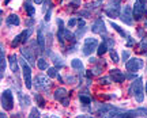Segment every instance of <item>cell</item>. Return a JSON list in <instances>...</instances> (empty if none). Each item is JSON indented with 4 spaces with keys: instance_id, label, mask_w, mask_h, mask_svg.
Segmentation results:
<instances>
[{
    "instance_id": "4",
    "label": "cell",
    "mask_w": 147,
    "mask_h": 118,
    "mask_svg": "<svg viewBox=\"0 0 147 118\" xmlns=\"http://www.w3.org/2000/svg\"><path fill=\"white\" fill-rule=\"evenodd\" d=\"M134 18L136 21H140L143 16L147 14V8H146V0H136L135 5H134Z\"/></svg>"
},
{
    "instance_id": "43",
    "label": "cell",
    "mask_w": 147,
    "mask_h": 118,
    "mask_svg": "<svg viewBox=\"0 0 147 118\" xmlns=\"http://www.w3.org/2000/svg\"><path fill=\"white\" fill-rule=\"evenodd\" d=\"M128 40H129V41L127 42V45H128V46H132V45H134V38H128Z\"/></svg>"
},
{
    "instance_id": "21",
    "label": "cell",
    "mask_w": 147,
    "mask_h": 118,
    "mask_svg": "<svg viewBox=\"0 0 147 118\" xmlns=\"http://www.w3.org/2000/svg\"><path fill=\"white\" fill-rule=\"evenodd\" d=\"M51 58H52V61L55 62L56 65H59L60 68L64 67V61H63V58H61V57H59L57 54H55V53H51Z\"/></svg>"
},
{
    "instance_id": "48",
    "label": "cell",
    "mask_w": 147,
    "mask_h": 118,
    "mask_svg": "<svg viewBox=\"0 0 147 118\" xmlns=\"http://www.w3.org/2000/svg\"><path fill=\"white\" fill-rule=\"evenodd\" d=\"M144 27H146V29H147V21H146V23H144Z\"/></svg>"
},
{
    "instance_id": "16",
    "label": "cell",
    "mask_w": 147,
    "mask_h": 118,
    "mask_svg": "<svg viewBox=\"0 0 147 118\" xmlns=\"http://www.w3.org/2000/svg\"><path fill=\"white\" fill-rule=\"evenodd\" d=\"M18 99H19V103H21L22 107H27L30 105V98L27 97V95H25V94L18 93Z\"/></svg>"
},
{
    "instance_id": "15",
    "label": "cell",
    "mask_w": 147,
    "mask_h": 118,
    "mask_svg": "<svg viewBox=\"0 0 147 118\" xmlns=\"http://www.w3.org/2000/svg\"><path fill=\"white\" fill-rule=\"evenodd\" d=\"M8 61H10L11 71L14 72V73H16V72H18V58H16L15 54H11V56L8 57Z\"/></svg>"
},
{
    "instance_id": "12",
    "label": "cell",
    "mask_w": 147,
    "mask_h": 118,
    "mask_svg": "<svg viewBox=\"0 0 147 118\" xmlns=\"http://www.w3.org/2000/svg\"><path fill=\"white\" fill-rule=\"evenodd\" d=\"M5 72V57H4V45H0V77H4Z\"/></svg>"
},
{
    "instance_id": "3",
    "label": "cell",
    "mask_w": 147,
    "mask_h": 118,
    "mask_svg": "<svg viewBox=\"0 0 147 118\" xmlns=\"http://www.w3.org/2000/svg\"><path fill=\"white\" fill-rule=\"evenodd\" d=\"M98 40L94 38V37H89V38H86L84 40V45L82 48V52H83L84 56H90L93 52H95L98 49Z\"/></svg>"
},
{
    "instance_id": "6",
    "label": "cell",
    "mask_w": 147,
    "mask_h": 118,
    "mask_svg": "<svg viewBox=\"0 0 147 118\" xmlns=\"http://www.w3.org/2000/svg\"><path fill=\"white\" fill-rule=\"evenodd\" d=\"M143 60L142 58H131V60H127L125 62V68L127 71L129 72H138L139 69L143 68Z\"/></svg>"
},
{
    "instance_id": "8",
    "label": "cell",
    "mask_w": 147,
    "mask_h": 118,
    "mask_svg": "<svg viewBox=\"0 0 147 118\" xmlns=\"http://www.w3.org/2000/svg\"><path fill=\"white\" fill-rule=\"evenodd\" d=\"M51 84H52L51 80L47 76H44V75H38L34 79V86H36L37 90H47V88L51 87Z\"/></svg>"
},
{
    "instance_id": "7",
    "label": "cell",
    "mask_w": 147,
    "mask_h": 118,
    "mask_svg": "<svg viewBox=\"0 0 147 118\" xmlns=\"http://www.w3.org/2000/svg\"><path fill=\"white\" fill-rule=\"evenodd\" d=\"M120 19L124 22L125 25L132 26V23H134V10L131 8V5H125V7L123 8Z\"/></svg>"
},
{
    "instance_id": "44",
    "label": "cell",
    "mask_w": 147,
    "mask_h": 118,
    "mask_svg": "<svg viewBox=\"0 0 147 118\" xmlns=\"http://www.w3.org/2000/svg\"><path fill=\"white\" fill-rule=\"evenodd\" d=\"M51 19V11H48V14H45V21H49Z\"/></svg>"
},
{
    "instance_id": "28",
    "label": "cell",
    "mask_w": 147,
    "mask_h": 118,
    "mask_svg": "<svg viewBox=\"0 0 147 118\" xmlns=\"http://www.w3.org/2000/svg\"><path fill=\"white\" fill-rule=\"evenodd\" d=\"M48 76L49 77H59L60 76L59 72H57V68H55V67L48 68Z\"/></svg>"
},
{
    "instance_id": "36",
    "label": "cell",
    "mask_w": 147,
    "mask_h": 118,
    "mask_svg": "<svg viewBox=\"0 0 147 118\" xmlns=\"http://www.w3.org/2000/svg\"><path fill=\"white\" fill-rule=\"evenodd\" d=\"M76 49H78V44L75 42L72 46H69L68 48V53H72V52H76Z\"/></svg>"
},
{
    "instance_id": "23",
    "label": "cell",
    "mask_w": 147,
    "mask_h": 118,
    "mask_svg": "<svg viewBox=\"0 0 147 118\" xmlns=\"http://www.w3.org/2000/svg\"><path fill=\"white\" fill-rule=\"evenodd\" d=\"M108 49H109V46H108L106 41L104 40V42H102L100 46H98V49H97V53H98V56H102L104 53H106V52H108Z\"/></svg>"
},
{
    "instance_id": "37",
    "label": "cell",
    "mask_w": 147,
    "mask_h": 118,
    "mask_svg": "<svg viewBox=\"0 0 147 118\" xmlns=\"http://www.w3.org/2000/svg\"><path fill=\"white\" fill-rule=\"evenodd\" d=\"M75 25H76V19H75V18H71V19L68 21V26L69 27H74Z\"/></svg>"
},
{
    "instance_id": "35",
    "label": "cell",
    "mask_w": 147,
    "mask_h": 118,
    "mask_svg": "<svg viewBox=\"0 0 147 118\" xmlns=\"http://www.w3.org/2000/svg\"><path fill=\"white\" fill-rule=\"evenodd\" d=\"M106 44H108V46H109V49H113V46H115V41L112 40V38H105Z\"/></svg>"
},
{
    "instance_id": "17",
    "label": "cell",
    "mask_w": 147,
    "mask_h": 118,
    "mask_svg": "<svg viewBox=\"0 0 147 118\" xmlns=\"http://www.w3.org/2000/svg\"><path fill=\"white\" fill-rule=\"evenodd\" d=\"M7 23L11 26H18L21 23V19H19V16L16 15V14H11V15L7 18Z\"/></svg>"
},
{
    "instance_id": "24",
    "label": "cell",
    "mask_w": 147,
    "mask_h": 118,
    "mask_svg": "<svg viewBox=\"0 0 147 118\" xmlns=\"http://www.w3.org/2000/svg\"><path fill=\"white\" fill-rule=\"evenodd\" d=\"M33 33V30L32 29H27V30H23L21 33V41L23 42V44H26V41H27V38L30 37V34Z\"/></svg>"
},
{
    "instance_id": "18",
    "label": "cell",
    "mask_w": 147,
    "mask_h": 118,
    "mask_svg": "<svg viewBox=\"0 0 147 118\" xmlns=\"http://www.w3.org/2000/svg\"><path fill=\"white\" fill-rule=\"evenodd\" d=\"M71 67H72L74 69L79 71V72H82L84 69V68H83V62L80 61L79 58H74V60H71Z\"/></svg>"
},
{
    "instance_id": "47",
    "label": "cell",
    "mask_w": 147,
    "mask_h": 118,
    "mask_svg": "<svg viewBox=\"0 0 147 118\" xmlns=\"http://www.w3.org/2000/svg\"><path fill=\"white\" fill-rule=\"evenodd\" d=\"M10 3V0H4V4H8Z\"/></svg>"
},
{
    "instance_id": "14",
    "label": "cell",
    "mask_w": 147,
    "mask_h": 118,
    "mask_svg": "<svg viewBox=\"0 0 147 118\" xmlns=\"http://www.w3.org/2000/svg\"><path fill=\"white\" fill-rule=\"evenodd\" d=\"M55 99L56 101H63L64 98L67 97V90L65 88H63V87H60V88H56L55 90Z\"/></svg>"
},
{
    "instance_id": "34",
    "label": "cell",
    "mask_w": 147,
    "mask_h": 118,
    "mask_svg": "<svg viewBox=\"0 0 147 118\" xmlns=\"http://www.w3.org/2000/svg\"><path fill=\"white\" fill-rule=\"evenodd\" d=\"M110 79H112V77L104 76V77H101V79H100V83H101V84H109V83H110Z\"/></svg>"
},
{
    "instance_id": "42",
    "label": "cell",
    "mask_w": 147,
    "mask_h": 118,
    "mask_svg": "<svg viewBox=\"0 0 147 118\" xmlns=\"http://www.w3.org/2000/svg\"><path fill=\"white\" fill-rule=\"evenodd\" d=\"M71 4H74V5H80V0H71Z\"/></svg>"
},
{
    "instance_id": "9",
    "label": "cell",
    "mask_w": 147,
    "mask_h": 118,
    "mask_svg": "<svg viewBox=\"0 0 147 118\" xmlns=\"http://www.w3.org/2000/svg\"><path fill=\"white\" fill-rule=\"evenodd\" d=\"M91 31L95 34H101V36H105L106 34V29H105V22L102 21L101 18L95 19L91 25Z\"/></svg>"
},
{
    "instance_id": "22",
    "label": "cell",
    "mask_w": 147,
    "mask_h": 118,
    "mask_svg": "<svg viewBox=\"0 0 147 118\" xmlns=\"http://www.w3.org/2000/svg\"><path fill=\"white\" fill-rule=\"evenodd\" d=\"M37 67L40 68L41 71H48V61L45 60V58H38L37 60Z\"/></svg>"
},
{
    "instance_id": "32",
    "label": "cell",
    "mask_w": 147,
    "mask_h": 118,
    "mask_svg": "<svg viewBox=\"0 0 147 118\" xmlns=\"http://www.w3.org/2000/svg\"><path fill=\"white\" fill-rule=\"evenodd\" d=\"M19 42H22V41H21V34H19V36H16L15 38H14V40L11 41V46H12V48L18 46V44H19Z\"/></svg>"
},
{
    "instance_id": "27",
    "label": "cell",
    "mask_w": 147,
    "mask_h": 118,
    "mask_svg": "<svg viewBox=\"0 0 147 118\" xmlns=\"http://www.w3.org/2000/svg\"><path fill=\"white\" fill-rule=\"evenodd\" d=\"M110 25H112V27H113V29H115L116 31H117V33H119V34H120L121 37H127V33L124 30H123V29H121L120 26L119 25H116L115 22H110Z\"/></svg>"
},
{
    "instance_id": "30",
    "label": "cell",
    "mask_w": 147,
    "mask_h": 118,
    "mask_svg": "<svg viewBox=\"0 0 147 118\" xmlns=\"http://www.w3.org/2000/svg\"><path fill=\"white\" fill-rule=\"evenodd\" d=\"M110 58L113 60V62H119L120 61V58H119V54L116 53V50H113V49H110Z\"/></svg>"
},
{
    "instance_id": "25",
    "label": "cell",
    "mask_w": 147,
    "mask_h": 118,
    "mask_svg": "<svg viewBox=\"0 0 147 118\" xmlns=\"http://www.w3.org/2000/svg\"><path fill=\"white\" fill-rule=\"evenodd\" d=\"M135 111V117H147V109L146 107H139Z\"/></svg>"
},
{
    "instance_id": "10",
    "label": "cell",
    "mask_w": 147,
    "mask_h": 118,
    "mask_svg": "<svg viewBox=\"0 0 147 118\" xmlns=\"http://www.w3.org/2000/svg\"><path fill=\"white\" fill-rule=\"evenodd\" d=\"M110 77L113 79V82L116 83H123L125 80V75H124V72H121L120 69H112L110 71Z\"/></svg>"
},
{
    "instance_id": "41",
    "label": "cell",
    "mask_w": 147,
    "mask_h": 118,
    "mask_svg": "<svg viewBox=\"0 0 147 118\" xmlns=\"http://www.w3.org/2000/svg\"><path fill=\"white\" fill-rule=\"evenodd\" d=\"M67 82H68V84L69 83L72 84V83H75V77L74 76H67Z\"/></svg>"
},
{
    "instance_id": "26",
    "label": "cell",
    "mask_w": 147,
    "mask_h": 118,
    "mask_svg": "<svg viewBox=\"0 0 147 118\" xmlns=\"http://www.w3.org/2000/svg\"><path fill=\"white\" fill-rule=\"evenodd\" d=\"M79 101L83 105H90L91 103V98L89 95H84V94H79Z\"/></svg>"
},
{
    "instance_id": "29",
    "label": "cell",
    "mask_w": 147,
    "mask_h": 118,
    "mask_svg": "<svg viewBox=\"0 0 147 118\" xmlns=\"http://www.w3.org/2000/svg\"><path fill=\"white\" fill-rule=\"evenodd\" d=\"M34 99H36V102L38 103V106H41V107L45 106V99L41 97V94H36V95H34Z\"/></svg>"
},
{
    "instance_id": "11",
    "label": "cell",
    "mask_w": 147,
    "mask_h": 118,
    "mask_svg": "<svg viewBox=\"0 0 147 118\" xmlns=\"http://www.w3.org/2000/svg\"><path fill=\"white\" fill-rule=\"evenodd\" d=\"M37 44H38V49H40V52L45 50V36H44L42 26H40L38 33H37Z\"/></svg>"
},
{
    "instance_id": "19",
    "label": "cell",
    "mask_w": 147,
    "mask_h": 118,
    "mask_svg": "<svg viewBox=\"0 0 147 118\" xmlns=\"http://www.w3.org/2000/svg\"><path fill=\"white\" fill-rule=\"evenodd\" d=\"M25 10H26L29 16H33L36 14V8L33 7V4L30 3V0H26V1H25Z\"/></svg>"
},
{
    "instance_id": "39",
    "label": "cell",
    "mask_w": 147,
    "mask_h": 118,
    "mask_svg": "<svg viewBox=\"0 0 147 118\" xmlns=\"http://www.w3.org/2000/svg\"><path fill=\"white\" fill-rule=\"evenodd\" d=\"M91 72H93L94 75H100V73H101V67H95V68H94V69H93V71H91Z\"/></svg>"
},
{
    "instance_id": "38",
    "label": "cell",
    "mask_w": 147,
    "mask_h": 118,
    "mask_svg": "<svg viewBox=\"0 0 147 118\" xmlns=\"http://www.w3.org/2000/svg\"><path fill=\"white\" fill-rule=\"evenodd\" d=\"M128 57H129L128 50H123V60H124V61H127V60H128Z\"/></svg>"
},
{
    "instance_id": "33",
    "label": "cell",
    "mask_w": 147,
    "mask_h": 118,
    "mask_svg": "<svg viewBox=\"0 0 147 118\" xmlns=\"http://www.w3.org/2000/svg\"><path fill=\"white\" fill-rule=\"evenodd\" d=\"M84 31H86V27H79L78 29V31H76V34H75V37H82L84 34Z\"/></svg>"
},
{
    "instance_id": "13",
    "label": "cell",
    "mask_w": 147,
    "mask_h": 118,
    "mask_svg": "<svg viewBox=\"0 0 147 118\" xmlns=\"http://www.w3.org/2000/svg\"><path fill=\"white\" fill-rule=\"evenodd\" d=\"M21 53H22V56L26 58L27 61H29V64H36V58H34V56H33V53H32V50L29 49V48H26V46H23L21 49Z\"/></svg>"
},
{
    "instance_id": "49",
    "label": "cell",
    "mask_w": 147,
    "mask_h": 118,
    "mask_svg": "<svg viewBox=\"0 0 147 118\" xmlns=\"http://www.w3.org/2000/svg\"><path fill=\"white\" fill-rule=\"evenodd\" d=\"M146 94H147V83H146Z\"/></svg>"
},
{
    "instance_id": "45",
    "label": "cell",
    "mask_w": 147,
    "mask_h": 118,
    "mask_svg": "<svg viewBox=\"0 0 147 118\" xmlns=\"http://www.w3.org/2000/svg\"><path fill=\"white\" fill-rule=\"evenodd\" d=\"M89 61H90V64H94V62L97 61V60H95V58H93V57H91V58H90Z\"/></svg>"
},
{
    "instance_id": "20",
    "label": "cell",
    "mask_w": 147,
    "mask_h": 118,
    "mask_svg": "<svg viewBox=\"0 0 147 118\" xmlns=\"http://www.w3.org/2000/svg\"><path fill=\"white\" fill-rule=\"evenodd\" d=\"M139 53L140 54H147V37H144L142 41H140V44H139Z\"/></svg>"
},
{
    "instance_id": "40",
    "label": "cell",
    "mask_w": 147,
    "mask_h": 118,
    "mask_svg": "<svg viewBox=\"0 0 147 118\" xmlns=\"http://www.w3.org/2000/svg\"><path fill=\"white\" fill-rule=\"evenodd\" d=\"M61 103H63V106H68V105H69V99H68V97L64 98L63 101H61Z\"/></svg>"
},
{
    "instance_id": "46",
    "label": "cell",
    "mask_w": 147,
    "mask_h": 118,
    "mask_svg": "<svg viewBox=\"0 0 147 118\" xmlns=\"http://www.w3.org/2000/svg\"><path fill=\"white\" fill-rule=\"evenodd\" d=\"M0 117H1V118H4V117H5V114H4V111H1V113H0Z\"/></svg>"
},
{
    "instance_id": "1",
    "label": "cell",
    "mask_w": 147,
    "mask_h": 118,
    "mask_svg": "<svg viewBox=\"0 0 147 118\" xmlns=\"http://www.w3.org/2000/svg\"><path fill=\"white\" fill-rule=\"evenodd\" d=\"M128 93H129V95L135 97V99H136L139 103H142L143 101H144V90H143L142 77H138L136 80H134V82L131 83V86L128 88Z\"/></svg>"
},
{
    "instance_id": "2",
    "label": "cell",
    "mask_w": 147,
    "mask_h": 118,
    "mask_svg": "<svg viewBox=\"0 0 147 118\" xmlns=\"http://www.w3.org/2000/svg\"><path fill=\"white\" fill-rule=\"evenodd\" d=\"M27 60L25 57H22L19 62H21L22 67V72H23V80H25V86L26 88H32L33 87V79H32V68H30V64H27Z\"/></svg>"
},
{
    "instance_id": "5",
    "label": "cell",
    "mask_w": 147,
    "mask_h": 118,
    "mask_svg": "<svg viewBox=\"0 0 147 118\" xmlns=\"http://www.w3.org/2000/svg\"><path fill=\"white\" fill-rule=\"evenodd\" d=\"M1 106L4 110H12L14 107V95L11 90H4L1 93Z\"/></svg>"
},
{
    "instance_id": "31",
    "label": "cell",
    "mask_w": 147,
    "mask_h": 118,
    "mask_svg": "<svg viewBox=\"0 0 147 118\" xmlns=\"http://www.w3.org/2000/svg\"><path fill=\"white\" fill-rule=\"evenodd\" d=\"M29 117L30 118H36V117H40V111L37 107H32L30 113H29Z\"/></svg>"
}]
</instances>
